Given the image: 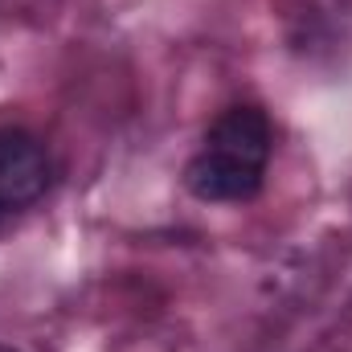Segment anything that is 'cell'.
Masks as SVG:
<instances>
[{
  "mask_svg": "<svg viewBox=\"0 0 352 352\" xmlns=\"http://www.w3.org/2000/svg\"><path fill=\"white\" fill-rule=\"evenodd\" d=\"M54 164L29 127H0V205L21 213L50 192Z\"/></svg>",
  "mask_w": 352,
  "mask_h": 352,
  "instance_id": "7a4b0ae2",
  "label": "cell"
},
{
  "mask_svg": "<svg viewBox=\"0 0 352 352\" xmlns=\"http://www.w3.org/2000/svg\"><path fill=\"white\" fill-rule=\"evenodd\" d=\"M8 217H12V213H8V209L0 205V230H4V221H8Z\"/></svg>",
  "mask_w": 352,
  "mask_h": 352,
  "instance_id": "3957f363",
  "label": "cell"
},
{
  "mask_svg": "<svg viewBox=\"0 0 352 352\" xmlns=\"http://www.w3.org/2000/svg\"><path fill=\"white\" fill-rule=\"evenodd\" d=\"M0 352H16V349H8V344H0Z\"/></svg>",
  "mask_w": 352,
  "mask_h": 352,
  "instance_id": "277c9868",
  "label": "cell"
},
{
  "mask_svg": "<svg viewBox=\"0 0 352 352\" xmlns=\"http://www.w3.org/2000/svg\"><path fill=\"white\" fill-rule=\"evenodd\" d=\"M274 152V123L263 107H226L197 156L184 164V188L197 201H213V205H242L250 197L263 192L266 164Z\"/></svg>",
  "mask_w": 352,
  "mask_h": 352,
  "instance_id": "6da1fadb",
  "label": "cell"
}]
</instances>
